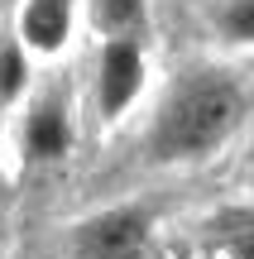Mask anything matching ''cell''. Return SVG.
<instances>
[{
	"label": "cell",
	"mask_w": 254,
	"mask_h": 259,
	"mask_svg": "<svg viewBox=\"0 0 254 259\" xmlns=\"http://www.w3.org/2000/svg\"><path fill=\"white\" fill-rule=\"evenodd\" d=\"M154 211L139 202L101 206L67 231V259H149Z\"/></svg>",
	"instance_id": "2"
},
{
	"label": "cell",
	"mask_w": 254,
	"mask_h": 259,
	"mask_svg": "<svg viewBox=\"0 0 254 259\" xmlns=\"http://www.w3.org/2000/svg\"><path fill=\"white\" fill-rule=\"evenodd\" d=\"M91 19L106 38H139L149 24V0H91Z\"/></svg>",
	"instance_id": "6"
},
{
	"label": "cell",
	"mask_w": 254,
	"mask_h": 259,
	"mask_svg": "<svg viewBox=\"0 0 254 259\" xmlns=\"http://www.w3.org/2000/svg\"><path fill=\"white\" fill-rule=\"evenodd\" d=\"M72 38V0H24L19 10V44L38 58H53Z\"/></svg>",
	"instance_id": "5"
},
{
	"label": "cell",
	"mask_w": 254,
	"mask_h": 259,
	"mask_svg": "<svg viewBox=\"0 0 254 259\" xmlns=\"http://www.w3.org/2000/svg\"><path fill=\"white\" fill-rule=\"evenodd\" d=\"M34 82V63H29V48L19 44H0V106H19L29 96Z\"/></svg>",
	"instance_id": "8"
},
{
	"label": "cell",
	"mask_w": 254,
	"mask_h": 259,
	"mask_svg": "<svg viewBox=\"0 0 254 259\" xmlns=\"http://www.w3.org/2000/svg\"><path fill=\"white\" fill-rule=\"evenodd\" d=\"M149 82V58L139 38H101L91 58V115L101 125H120L134 111Z\"/></svg>",
	"instance_id": "3"
},
{
	"label": "cell",
	"mask_w": 254,
	"mask_h": 259,
	"mask_svg": "<svg viewBox=\"0 0 254 259\" xmlns=\"http://www.w3.org/2000/svg\"><path fill=\"white\" fill-rule=\"evenodd\" d=\"M211 29L230 48H254V0H216L211 5Z\"/></svg>",
	"instance_id": "7"
},
{
	"label": "cell",
	"mask_w": 254,
	"mask_h": 259,
	"mask_svg": "<svg viewBox=\"0 0 254 259\" xmlns=\"http://www.w3.org/2000/svg\"><path fill=\"white\" fill-rule=\"evenodd\" d=\"M72 144H77L72 101L58 87L29 96L24 120H19V163L24 168H58V163H67Z\"/></svg>",
	"instance_id": "4"
},
{
	"label": "cell",
	"mask_w": 254,
	"mask_h": 259,
	"mask_svg": "<svg viewBox=\"0 0 254 259\" xmlns=\"http://www.w3.org/2000/svg\"><path fill=\"white\" fill-rule=\"evenodd\" d=\"M240 87L226 72H187L168 87L149 125V158L168 168L207 163L240 125Z\"/></svg>",
	"instance_id": "1"
},
{
	"label": "cell",
	"mask_w": 254,
	"mask_h": 259,
	"mask_svg": "<svg viewBox=\"0 0 254 259\" xmlns=\"http://www.w3.org/2000/svg\"><path fill=\"white\" fill-rule=\"evenodd\" d=\"M173 259H226V254H192V250H178Z\"/></svg>",
	"instance_id": "9"
}]
</instances>
